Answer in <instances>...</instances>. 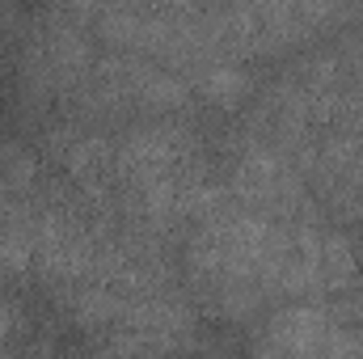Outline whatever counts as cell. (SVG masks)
Returning <instances> with one entry per match:
<instances>
[{"label":"cell","instance_id":"cell-1","mask_svg":"<svg viewBox=\"0 0 363 359\" xmlns=\"http://www.w3.org/2000/svg\"><path fill=\"white\" fill-rule=\"evenodd\" d=\"M4 330H9V309L0 304V338H4Z\"/></svg>","mask_w":363,"mask_h":359}]
</instances>
